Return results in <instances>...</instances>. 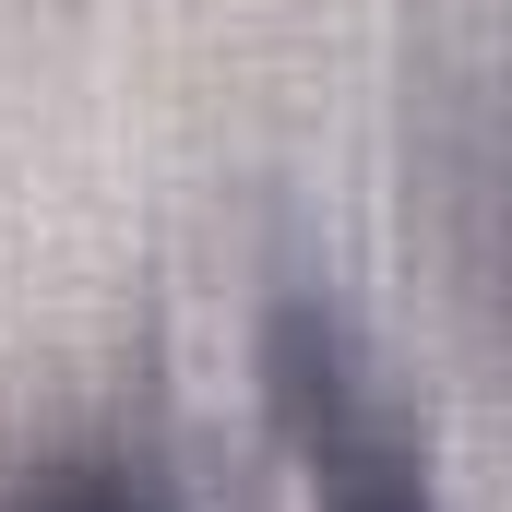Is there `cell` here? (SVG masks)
Listing matches in <instances>:
<instances>
[{"instance_id": "1", "label": "cell", "mask_w": 512, "mask_h": 512, "mask_svg": "<svg viewBox=\"0 0 512 512\" xmlns=\"http://www.w3.org/2000/svg\"><path fill=\"white\" fill-rule=\"evenodd\" d=\"M262 393H274V429H286V453L310 477V512H441L417 429L393 417L382 370L358 358V334L322 298H274V322H262Z\"/></svg>"}, {"instance_id": "2", "label": "cell", "mask_w": 512, "mask_h": 512, "mask_svg": "<svg viewBox=\"0 0 512 512\" xmlns=\"http://www.w3.org/2000/svg\"><path fill=\"white\" fill-rule=\"evenodd\" d=\"M0 512H179L167 501V477L155 465H131V453H48V465H24Z\"/></svg>"}]
</instances>
